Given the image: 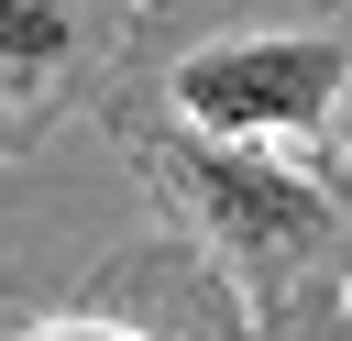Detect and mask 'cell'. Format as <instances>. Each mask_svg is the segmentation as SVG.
<instances>
[{"label":"cell","mask_w":352,"mask_h":341,"mask_svg":"<svg viewBox=\"0 0 352 341\" xmlns=\"http://www.w3.org/2000/svg\"><path fill=\"white\" fill-rule=\"evenodd\" d=\"M66 66V0H0V88H44Z\"/></svg>","instance_id":"obj_3"},{"label":"cell","mask_w":352,"mask_h":341,"mask_svg":"<svg viewBox=\"0 0 352 341\" xmlns=\"http://www.w3.org/2000/svg\"><path fill=\"white\" fill-rule=\"evenodd\" d=\"M165 176H176V198L198 209V231H209L220 253H242V264H286V253H308V242L330 231V198H319L308 176L242 154V143H187Z\"/></svg>","instance_id":"obj_2"},{"label":"cell","mask_w":352,"mask_h":341,"mask_svg":"<svg viewBox=\"0 0 352 341\" xmlns=\"http://www.w3.org/2000/svg\"><path fill=\"white\" fill-rule=\"evenodd\" d=\"M341 99V44L319 33H253V44H198L176 66V110L209 143H253V132H319Z\"/></svg>","instance_id":"obj_1"},{"label":"cell","mask_w":352,"mask_h":341,"mask_svg":"<svg viewBox=\"0 0 352 341\" xmlns=\"http://www.w3.org/2000/svg\"><path fill=\"white\" fill-rule=\"evenodd\" d=\"M33 341H143V330H110V319H66V330H33Z\"/></svg>","instance_id":"obj_4"}]
</instances>
